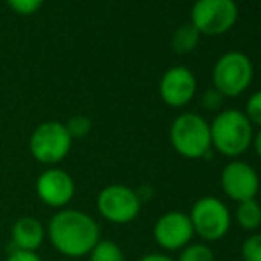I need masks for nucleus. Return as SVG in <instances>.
I'll return each mask as SVG.
<instances>
[{"mask_svg":"<svg viewBox=\"0 0 261 261\" xmlns=\"http://www.w3.org/2000/svg\"><path fill=\"white\" fill-rule=\"evenodd\" d=\"M194 227L183 212H167L158 217L153 227V238L164 251H181L192 242Z\"/></svg>","mask_w":261,"mask_h":261,"instance_id":"obj_11","label":"nucleus"},{"mask_svg":"<svg viewBox=\"0 0 261 261\" xmlns=\"http://www.w3.org/2000/svg\"><path fill=\"white\" fill-rule=\"evenodd\" d=\"M220 185L229 199L234 203L256 199L259 190V176L251 164L242 160H233L222 169Z\"/></svg>","mask_w":261,"mask_h":261,"instance_id":"obj_10","label":"nucleus"},{"mask_svg":"<svg viewBox=\"0 0 261 261\" xmlns=\"http://www.w3.org/2000/svg\"><path fill=\"white\" fill-rule=\"evenodd\" d=\"M254 76L252 61L242 52H227L213 66V89L224 98H237L247 91Z\"/></svg>","mask_w":261,"mask_h":261,"instance_id":"obj_5","label":"nucleus"},{"mask_svg":"<svg viewBox=\"0 0 261 261\" xmlns=\"http://www.w3.org/2000/svg\"><path fill=\"white\" fill-rule=\"evenodd\" d=\"M245 116L251 121V124L261 128V89L251 94V98L247 100L245 105Z\"/></svg>","mask_w":261,"mask_h":261,"instance_id":"obj_21","label":"nucleus"},{"mask_svg":"<svg viewBox=\"0 0 261 261\" xmlns=\"http://www.w3.org/2000/svg\"><path fill=\"white\" fill-rule=\"evenodd\" d=\"M46 237L55 251L66 258H84L101 240L96 220L75 208L57 210L48 220Z\"/></svg>","mask_w":261,"mask_h":261,"instance_id":"obj_1","label":"nucleus"},{"mask_svg":"<svg viewBox=\"0 0 261 261\" xmlns=\"http://www.w3.org/2000/svg\"><path fill=\"white\" fill-rule=\"evenodd\" d=\"M75 179L61 167L45 169L36 179V196L48 208H68V204L75 197Z\"/></svg>","mask_w":261,"mask_h":261,"instance_id":"obj_9","label":"nucleus"},{"mask_svg":"<svg viewBox=\"0 0 261 261\" xmlns=\"http://www.w3.org/2000/svg\"><path fill=\"white\" fill-rule=\"evenodd\" d=\"M6 261H43L38 252H29V251H13L7 256Z\"/></svg>","mask_w":261,"mask_h":261,"instance_id":"obj_23","label":"nucleus"},{"mask_svg":"<svg viewBox=\"0 0 261 261\" xmlns=\"http://www.w3.org/2000/svg\"><path fill=\"white\" fill-rule=\"evenodd\" d=\"M194 233L206 242H217L227 234L231 227V213L219 197L206 196L194 203L189 213Z\"/></svg>","mask_w":261,"mask_h":261,"instance_id":"obj_8","label":"nucleus"},{"mask_svg":"<svg viewBox=\"0 0 261 261\" xmlns=\"http://www.w3.org/2000/svg\"><path fill=\"white\" fill-rule=\"evenodd\" d=\"M139 261H174L171 256L162 254V252H149V254H144Z\"/></svg>","mask_w":261,"mask_h":261,"instance_id":"obj_24","label":"nucleus"},{"mask_svg":"<svg viewBox=\"0 0 261 261\" xmlns=\"http://www.w3.org/2000/svg\"><path fill=\"white\" fill-rule=\"evenodd\" d=\"M46 238V227L36 217L23 215L14 220L11 226V244L14 245V251H29L38 252Z\"/></svg>","mask_w":261,"mask_h":261,"instance_id":"obj_13","label":"nucleus"},{"mask_svg":"<svg viewBox=\"0 0 261 261\" xmlns=\"http://www.w3.org/2000/svg\"><path fill=\"white\" fill-rule=\"evenodd\" d=\"M174 261H215L213 251L206 244H192L179 251V258Z\"/></svg>","mask_w":261,"mask_h":261,"instance_id":"obj_17","label":"nucleus"},{"mask_svg":"<svg viewBox=\"0 0 261 261\" xmlns=\"http://www.w3.org/2000/svg\"><path fill=\"white\" fill-rule=\"evenodd\" d=\"M73 139L69 137L64 123L45 121L38 124L29 139V151L36 162L48 167L61 164L71 151Z\"/></svg>","mask_w":261,"mask_h":261,"instance_id":"obj_4","label":"nucleus"},{"mask_svg":"<svg viewBox=\"0 0 261 261\" xmlns=\"http://www.w3.org/2000/svg\"><path fill=\"white\" fill-rule=\"evenodd\" d=\"M242 259L261 261V233H254L242 244Z\"/></svg>","mask_w":261,"mask_h":261,"instance_id":"obj_19","label":"nucleus"},{"mask_svg":"<svg viewBox=\"0 0 261 261\" xmlns=\"http://www.w3.org/2000/svg\"><path fill=\"white\" fill-rule=\"evenodd\" d=\"M142 199L137 190L128 185L112 183L100 190L96 197L98 213L112 224H130L141 213Z\"/></svg>","mask_w":261,"mask_h":261,"instance_id":"obj_6","label":"nucleus"},{"mask_svg":"<svg viewBox=\"0 0 261 261\" xmlns=\"http://www.w3.org/2000/svg\"><path fill=\"white\" fill-rule=\"evenodd\" d=\"M89 261H124V252L114 240H100L89 252Z\"/></svg>","mask_w":261,"mask_h":261,"instance_id":"obj_16","label":"nucleus"},{"mask_svg":"<svg viewBox=\"0 0 261 261\" xmlns=\"http://www.w3.org/2000/svg\"><path fill=\"white\" fill-rule=\"evenodd\" d=\"M210 135H212V148L227 158H237L251 148L254 128L245 112L227 109L220 110L215 119L210 123Z\"/></svg>","mask_w":261,"mask_h":261,"instance_id":"obj_2","label":"nucleus"},{"mask_svg":"<svg viewBox=\"0 0 261 261\" xmlns=\"http://www.w3.org/2000/svg\"><path fill=\"white\" fill-rule=\"evenodd\" d=\"M199 38H201L199 31L192 23H185L174 31L171 39V46L176 54H181V55L190 54L199 45Z\"/></svg>","mask_w":261,"mask_h":261,"instance_id":"obj_15","label":"nucleus"},{"mask_svg":"<svg viewBox=\"0 0 261 261\" xmlns=\"http://www.w3.org/2000/svg\"><path fill=\"white\" fill-rule=\"evenodd\" d=\"M224 96L217 89H208L203 94V107L206 110H219L222 107Z\"/></svg>","mask_w":261,"mask_h":261,"instance_id":"obj_22","label":"nucleus"},{"mask_svg":"<svg viewBox=\"0 0 261 261\" xmlns=\"http://www.w3.org/2000/svg\"><path fill=\"white\" fill-rule=\"evenodd\" d=\"M252 146H254V149H256V155L261 158V130L254 135V139H252Z\"/></svg>","mask_w":261,"mask_h":261,"instance_id":"obj_25","label":"nucleus"},{"mask_svg":"<svg viewBox=\"0 0 261 261\" xmlns=\"http://www.w3.org/2000/svg\"><path fill=\"white\" fill-rule=\"evenodd\" d=\"M234 217L242 229L256 231L261 226V204L258 203V199L242 201L238 203Z\"/></svg>","mask_w":261,"mask_h":261,"instance_id":"obj_14","label":"nucleus"},{"mask_svg":"<svg viewBox=\"0 0 261 261\" xmlns=\"http://www.w3.org/2000/svg\"><path fill=\"white\" fill-rule=\"evenodd\" d=\"M6 2L16 14H21V16H31V14L38 13V11L41 9V6L45 4V0H6Z\"/></svg>","mask_w":261,"mask_h":261,"instance_id":"obj_20","label":"nucleus"},{"mask_svg":"<svg viewBox=\"0 0 261 261\" xmlns=\"http://www.w3.org/2000/svg\"><path fill=\"white\" fill-rule=\"evenodd\" d=\"M169 135H171V144L174 151L183 158L197 160V158L208 156L212 149L210 123L199 114H179L172 121Z\"/></svg>","mask_w":261,"mask_h":261,"instance_id":"obj_3","label":"nucleus"},{"mask_svg":"<svg viewBox=\"0 0 261 261\" xmlns=\"http://www.w3.org/2000/svg\"><path fill=\"white\" fill-rule=\"evenodd\" d=\"M66 130H68L69 137L75 141V139H84L89 135L91 128H93V123L87 116H82V114H76V116L69 117L64 123Z\"/></svg>","mask_w":261,"mask_h":261,"instance_id":"obj_18","label":"nucleus"},{"mask_svg":"<svg viewBox=\"0 0 261 261\" xmlns=\"http://www.w3.org/2000/svg\"><path fill=\"white\" fill-rule=\"evenodd\" d=\"M197 91L196 75L185 66H174L164 73L158 86V93L169 107H185L190 103Z\"/></svg>","mask_w":261,"mask_h":261,"instance_id":"obj_12","label":"nucleus"},{"mask_svg":"<svg viewBox=\"0 0 261 261\" xmlns=\"http://www.w3.org/2000/svg\"><path fill=\"white\" fill-rule=\"evenodd\" d=\"M238 6L234 0H196L190 11V23L204 36H220L234 27Z\"/></svg>","mask_w":261,"mask_h":261,"instance_id":"obj_7","label":"nucleus"}]
</instances>
